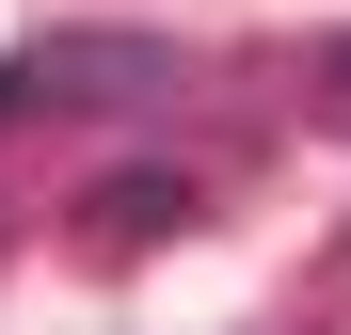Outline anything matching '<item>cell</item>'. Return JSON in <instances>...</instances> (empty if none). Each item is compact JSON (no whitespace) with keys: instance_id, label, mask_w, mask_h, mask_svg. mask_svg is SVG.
<instances>
[{"instance_id":"obj_3","label":"cell","mask_w":351,"mask_h":335,"mask_svg":"<svg viewBox=\"0 0 351 335\" xmlns=\"http://www.w3.org/2000/svg\"><path fill=\"white\" fill-rule=\"evenodd\" d=\"M16 96H32V80H16V64H0V112H16Z\"/></svg>"},{"instance_id":"obj_2","label":"cell","mask_w":351,"mask_h":335,"mask_svg":"<svg viewBox=\"0 0 351 335\" xmlns=\"http://www.w3.org/2000/svg\"><path fill=\"white\" fill-rule=\"evenodd\" d=\"M96 223H112V240H160V223H192V176H112Z\"/></svg>"},{"instance_id":"obj_4","label":"cell","mask_w":351,"mask_h":335,"mask_svg":"<svg viewBox=\"0 0 351 335\" xmlns=\"http://www.w3.org/2000/svg\"><path fill=\"white\" fill-rule=\"evenodd\" d=\"M335 80H351V48H335Z\"/></svg>"},{"instance_id":"obj_1","label":"cell","mask_w":351,"mask_h":335,"mask_svg":"<svg viewBox=\"0 0 351 335\" xmlns=\"http://www.w3.org/2000/svg\"><path fill=\"white\" fill-rule=\"evenodd\" d=\"M16 80H48V96H144L160 48H48V64H16Z\"/></svg>"}]
</instances>
